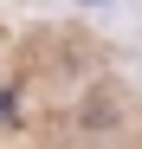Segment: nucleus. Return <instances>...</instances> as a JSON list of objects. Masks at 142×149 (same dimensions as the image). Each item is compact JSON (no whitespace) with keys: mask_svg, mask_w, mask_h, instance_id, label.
Returning <instances> with one entry per match:
<instances>
[{"mask_svg":"<svg viewBox=\"0 0 142 149\" xmlns=\"http://www.w3.org/2000/svg\"><path fill=\"white\" fill-rule=\"evenodd\" d=\"M65 13H84V19H123L129 0H65Z\"/></svg>","mask_w":142,"mask_h":149,"instance_id":"obj_1","label":"nucleus"}]
</instances>
